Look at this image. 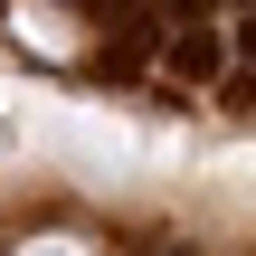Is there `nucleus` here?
I'll use <instances>...</instances> for the list:
<instances>
[{"mask_svg": "<svg viewBox=\"0 0 256 256\" xmlns=\"http://www.w3.org/2000/svg\"><path fill=\"white\" fill-rule=\"evenodd\" d=\"M171 57H180L190 76H218V38H209V28H180V48H171Z\"/></svg>", "mask_w": 256, "mask_h": 256, "instance_id": "nucleus-1", "label": "nucleus"}, {"mask_svg": "<svg viewBox=\"0 0 256 256\" xmlns=\"http://www.w3.org/2000/svg\"><path fill=\"white\" fill-rule=\"evenodd\" d=\"M238 48H247V57H256V19H247V28H238Z\"/></svg>", "mask_w": 256, "mask_h": 256, "instance_id": "nucleus-2", "label": "nucleus"}]
</instances>
